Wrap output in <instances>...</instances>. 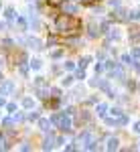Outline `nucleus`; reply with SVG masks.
<instances>
[{"label": "nucleus", "instance_id": "nucleus-1", "mask_svg": "<svg viewBox=\"0 0 140 152\" xmlns=\"http://www.w3.org/2000/svg\"><path fill=\"white\" fill-rule=\"evenodd\" d=\"M55 28L61 35H71V33H75L79 28V20L75 16H71L69 12L67 14L63 12V14H59L57 18H55Z\"/></svg>", "mask_w": 140, "mask_h": 152}, {"label": "nucleus", "instance_id": "nucleus-2", "mask_svg": "<svg viewBox=\"0 0 140 152\" xmlns=\"http://www.w3.org/2000/svg\"><path fill=\"white\" fill-rule=\"evenodd\" d=\"M51 122H53V124H57L61 132H71V120L67 116H63V114H53Z\"/></svg>", "mask_w": 140, "mask_h": 152}, {"label": "nucleus", "instance_id": "nucleus-3", "mask_svg": "<svg viewBox=\"0 0 140 152\" xmlns=\"http://www.w3.org/2000/svg\"><path fill=\"white\" fill-rule=\"evenodd\" d=\"M35 91L41 99H47V97H49V91H51V89H49V85H47V81L43 77H37L35 79Z\"/></svg>", "mask_w": 140, "mask_h": 152}, {"label": "nucleus", "instance_id": "nucleus-4", "mask_svg": "<svg viewBox=\"0 0 140 152\" xmlns=\"http://www.w3.org/2000/svg\"><path fill=\"white\" fill-rule=\"evenodd\" d=\"M12 89H14V83L12 81H4L0 85V95H10Z\"/></svg>", "mask_w": 140, "mask_h": 152}, {"label": "nucleus", "instance_id": "nucleus-5", "mask_svg": "<svg viewBox=\"0 0 140 152\" xmlns=\"http://www.w3.org/2000/svg\"><path fill=\"white\" fill-rule=\"evenodd\" d=\"M26 45H29L31 49H35V51H39V49H43V47H41V41H39V39H35V37L26 39Z\"/></svg>", "mask_w": 140, "mask_h": 152}, {"label": "nucleus", "instance_id": "nucleus-6", "mask_svg": "<svg viewBox=\"0 0 140 152\" xmlns=\"http://www.w3.org/2000/svg\"><path fill=\"white\" fill-rule=\"evenodd\" d=\"M51 120H45V118H39V128L43 130V132H47V130H51Z\"/></svg>", "mask_w": 140, "mask_h": 152}, {"label": "nucleus", "instance_id": "nucleus-7", "mask_svg": "<svg viewBox=\"0 0 140 152\" xmlns=\"http://www.w3.org/2000/svg\"><path fill=\"white\" fill-rule=\"evenodd\" d=\"M55 142H57V138H55V136H49V138L45 140V144H43V150H51V148L55 146Z\"/></svg>", "mask_w": 140, "mask_h": 152}, {"label": "nucleus", "instance_id": "nucleus-8", "mask_svg": "<svg viewBox=\"0 0 140 152\" xmlns=\"http://www.w3.org/2000/svg\"><path fill=\"white\" fill-rule=\"evenodd\" d=\"M122 63H124V65H130V67H134L136 59L132 57V55H122Z\"/></svg>", "mask_w": 140, "mask_h": 152}, {"label": "nucleus", "instance_id": "nucleus-9", "mask_svg": "<svg viewBox=\"0 0 140 152\" xmlns=\"http://www.w3.org/2000/svg\"><path fill=\"white\" fill-rule=\"evenodd\" d=\"M118 138H108V150H116L118 148Z\"/></svg>", "mask_w": 140, "mask_h": 152}, {"label": "nucleus", "instance_id": "nucleus-10", "mask_svg": "<svg viewBox=\"0 0 140 152\" xmlns=\"http://www.w3.org/2000/svg\"><path fill=\"white\" fill-rule=\"evenodd\" d=\"M63 12L73 14V12H77V6H75V4H65V2H63Z\"/></svg>", "mask_w": 140, "mask_h": 152}, {"label": "nucleus", "instance_id": "nucleus-11", "mask_svg": "<svg viewBox=\"0 0 140 152\" xmlns=\"http://www.w3.org/2000/svg\"><path fill=\"white\" fill-rule=\"evenodd\" d=\"M77 140L81 142V144H85V142H89V140H92V134H89V132H83V134L79 136V138H77Z\"/></svg>", "mask_w": 140, "mask_h": 152}, {"label": "nucleus", "instance_id": "nucleus-12", "mask_svg": "<svg viewBox=\"0 0 140 152\" xmlns=\"http://www.w3.org/2000/svg\"><path fill=\"white\" fill-rule=\"evenodd\" d=\"M29 24H31L33 28H39V20H37L35 14H31V16H29Z\"/></svg>", "mask_w": 140, "mask_h": 152}, {"label": "nucleus", "instance_id": "nucleus-13", "mask_svg": "<svg viewBox=\"0 0 140 152\" xmlns=\"http://www.w3.org/2000/svg\"><path fill=\"white\" fill-rule=\"evenodd\" d=\"M4 16H6L8 20H12V18H14V8H12V6H8V8L4 10Z\"/></svg>", "mask_w": 140, "mask_h": 152}, {"label": "nucleus", "instance_id": "nucleus-14", "mask_svg": "<svg viewBox=\"0 0 140 152\" xmlns=\"http://www.w3.org/2000/svg\"><path fill=\"white\" fill-rule=\"evenodd\" d=\"M110 39H112V41H118V39H120V31H118V28H112V31H110Z\"/></svg>", "mask_w": 140, "mask_h": 152}, {"label": "nucleus", "instance_id": "nucleus-15", "mask_svg": "<svg viewBox=\"0 0 140 152\" xmlns=\"http://www.w3.org/2000/svg\"><path fill=\"white\" fill-rule=\"evenodd\" d=\"M106 110H108V105H106V104H97V114H100V116L106 118Z\"/></svg>", "mask_w": 140, "mask_h": 152}, {"label": "nucleus", "instance_id": "nucleus-16", "mask_svg": "<svg viewBox=\"0 0 140 152\" xmlns=\"http://www.w3.org/2000/svg\"><path fill=\"white\" fill-rule=\"evenodd\" d=\"M41 67H43V65H41V61H39V59H35V61H31V69L39 71V69H41Z\"/></svg>", "mask_w": 140, "mask_h": 152}, {"label": "nucleus", "instance_id": "nucleus-17", "mask_svg": "<svg viewBox=\"0 0 140 152\" xmlns=\"http://www.w3.org/2000/svg\"><path fill=\"white\" fill-rule=\"evenodd\" d=\"M23 105L26 107V110H31V107H33V99H31V97H24V99H23Z\"/></svg>", "mask_w": 140, "mask_h": 152}, {"label": "nucleus", "instance_id": "nucleus-18", "mask_svg": "<svg viewBox=\"0 0 140 152\" xmlns=\"http://www.w3.org/2000/svg\"><path fill=\"white\" fill-rule=\"evenodd\" d=\"M2 49H6V51L12 49V41H10V39H4V41H2Z\"/></svg>", "mask_w": 140, "mask_h": 152}, {"label": "nucleus", "instance_id": "nucleus-19", "mask_svg": "<svg viewBox=\"0 0 140 152\" xmlns=\"http://www.w3.org/2000/svg\"><path fill=\"white\" fill-rule=\"evenodd\" d=\"M89 61H92V57H83L81 61H79V67H81V69H85V67H87V63H89Z\"/></svg>", "mask_w": 140, "mask_h": 152}, {"label": "nucleus", "instance_id": "nucleus-20", "mask_svg": "<svg viewBox=\"0 0 140 152\" xmlns=\"http://www.w3.org/2000/svg\"><path fill=\"white\" fill-rule=\"evenodd\" d=\"M29 120H31V122H39V112H31V114H29Z\"/></svg>", "mask_w": 140, "mask_h": 152}, {"label": "nucleus", "instance_id": "nucleus-21", "mask_svg": "<svg viewBox=\"0 0 140 152\" xmlns=\"http://www.w3.org/2000/svg\"><path fill=\"white\" fill-rule=\"evenodd\" d=\"M114 67H118V63H116V61H108V63H106V69H110V71H112Z\"/></svg>", "mask_w": 140, "mask_h": 152}, {"label": "nucleus", "instance_id": "nucleus-22", "mask_svg": "<svg viewBox=\"0 0 140 152\" xmlns=\"http://www.w3.org/2000/svg\"><path fill=\"white\" fill-rule=\"evenodd\" d=\"M110 6H112V10L120 8V0H110Z\"/></svg>", "mask_w": 140, "mask_h": 152}, {"label": "nucleus", "instance_id": "nucleus-23", "mask_svg": "<svg viewBox=\"0 0 140 152\" xmlns=\"http://www.w3.org/2000/svg\"><path fill=\"white\" fill-rule=\"evenodd\" d=\"M132 57H134V59H140V47H134V49H132Z\"/></svg>", "mask_w": 140, "mask_h": 152}, {"label": "nucleus", "instance_id": "nucleus-24", "mask_svg": "<svg viewBox=\"0 0 140 152\" xmlns=\"http://www.w3.org/2000/svg\"><path fill=\"white\" fill-rule=\"evenodd\" d=\"M61 55H63V51H61V49H57V51H53V53H51V57H53V59H59Z\"/></svg>", "mask_w": 140, "mask_h": 152}, {"label": "nucleus", "instance_id": "nucleus-25", "mask_svg": "<svg viewBox=\"0 0 140 152\" xmlns=\"http://www.w3.org/2000/svg\"><path fill=\"white\" fill-rule=\"evenodd\" d=\"M21 73H23V75L29 73V65H26V63H21Z\"/></svg>", "mask_w": 140, "mask_h": 152}, {"label": "nucleus", "instance_id": "nucleus-26", "mask_svg": "<svg viewBox=\"0 0 140 152\" xmlns=\"http://www.w3.org/2000/svg\"><path fill=\"white\" fill-rule=\"evenodd\" d=\"M104 69H106V65H102V63H97V65H95V75H97V73H102Z\"/></svg>", "mask_w": 140, "mask_h": 152}, {"label": "nucleus", "instance_id": "nucleus-27", "mask_svg": "<svg viewBox=\"0 0 140 152\" xmlns=\"http://www.w3.org/2000/svg\"><path fill=\"white\" fill-rule=\"evenodd\" d=\"M77 79H85V71H83L81 67L77 69Z\"/></svg>", "mask_w": 140, "mask_h": 152}, {"label": "nucleus", "instance_id": "nucleus-28", "mask_svg": "<svg viewBox=\"0 0 140 152\" xmlns=\"http://www.w3.org/2000/svg\"><path fill=\"white\" fill-rule=\"evenodd\" d=\"M63 2H65V0H49L51 6H59V4H63Z\"/></svg>", "mask_w": 140, "mask_h": 152}, {"label": "nucleus", "instance_id": "nucleus-29", "mask_svg": "<svg viewBox=\"0 0 140 152\" xmlns=\"http://www.w3.org/2000/svg\"><path fill=\"white\" fill-rule=\"evenodd\" d=\"M63 67H65V69H75V63L67 61V63H63Z\"/></svg>", "mask_w": 140, "mask_h": 152}, {"label": "nucleus", "instance_id": "nucleus-30", "mask_svg": "<svg viewBox=\"0 0 140 152\" xmlns=\"http://www.w3.org/2000/svg\"><path fill=\"white\" fill-rule=\"evenodd\" d=\"M12 118H14V122H23V120H24V116H23V114H14Z\"/></svg>", "mask_w": 140, "mask_h": 152}, {"label": "nucleus", "instance_id": "nucleus-31", "mask_svg": "<svg viewBox=\"0 0 140 152\" xmlns=\"http://www.w3.org/2000/svg\"><path fill=\"white\" fill-rule=\"evenodd\" d=\"M71 83H73V77H65V79H63V85H71Z\"/></svg>", "mask_w": 140, "mask_h": 152}, {"label": "nucleus", "instance_id": "nucleus-32", "mask_svg": "<svg viewBox=\"0 0 140 152\" xmlns=\"http://www.w3.org/2000/svg\"><path fill=\"white\" fill-rule=\"evenodd\" d=\"M112 114H114V116H118V118H120V116H122V110H118V107H114V110H112Z\"/></svg>", "mask_w": 140, "mask_h": 152}, {"label": "nucleus", "instance_id": "nucleus-33", "mask_svg": "<svg viewBox=\"0 0 140 152\" xmlns=\"http://www.w3.org/2000/svg\"><path fill=\"white\" fill-rule=\"evenodd\" d=\"M6 110H8V112H14V110H16V104H8V105H6Z\"/></svg>", "mask_w": 140, "mask_h": 152}, {"label": "nucleus", "instance_id": "nucleus-34", "mask_svg": "<svg viewBox=\"0 0 140 152\" xmlns=\"http://www.w3.org/2000/svg\"><path fill=\"white\" fill-rule=\"evenodd\" d=\"M4 148H6V144H4V138L0 136V150H4Z\"/></svg>", "mask_w": 140, "mask_h": 152}, {"label": "nucleus", "instance_id": "nucleus-35", "mask_svg": "<svg viewBox=\"0 0 140 152\" xmlns=\"http://www.w3.org/2000/svg\"><path fill=\"white\" fill-rule=\"evenodd\" d=\"M134 67H136V71L140 73V59H136V63H134Z\"/></svg>", "mask_w": 140, "mask_h": 152}, {"label": "nucleus", "instance_id": "nucleus-36", "mask_svg": "<svg viewBox=\"0 0 140 152\" xmlns=\"http://www.w3.org/2000/svg\"><path fill=\"white\" fill-rule=\"evenodd\" d=\"M134 132H136V134H140V122H136V126H134Z\"/></svg>", "mask_w": 140, "mask_h": 152}, {"label": "nucleus", "instance_id": "nucleus-37", "mask_svg": "<svg viewBox=\"0 0 140 152\" xmlns=\"http://www.w3.org/2000/svg\"><path fill=\"white\" fill-rule=\"evenodd\" d=\"M4 28H6V24H4V23H0V31H4Z\"/></svg>", "mask_w": 140, "mask_h": 152}, {"label": "nucleus", "instance_id": "nucleus-38", "mask_svg": "<svg viewBox=\"0 0 140 152\" xmlns=\"http://www.w3.org/2000/svg\"><path fill=\"white\" fill-rule=\"evenodd\" d=\"M2 105H4V99H2V97H0V107H2Z\"/></svg>", "mask_w": 140, "mask_h": 152}, {"label": "nucleus", "instance_id": "nucleus-39", "mask_svg": "<svg viewBox=\"0 0 140 152\" xmlns=\"http://www.w3.org/2000/svg\"><path fill=\"white\" fill-rule=\"evenodd\" d=\"M0 79H2V73H0Z\"/></svg>", "mask_w": 140, "mask_h": 152}]
</instances>
